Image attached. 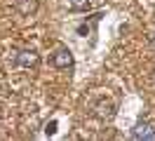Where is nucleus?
I'll use <instances>...</instances> for the list:
<instances>
[{
  "instance_id": "4",
  "label": "nucleus",
  "mask_w": 155,
  "mask_h": 141,
  "mask_svg": "<svg viewBox=\"0 0 155 141\" xmlns=\"http://www.w3.org/2000/svg\"><path fill=\"white\" fill-rule=\"evenodd\" d=\"M132 136L134 139H146V141H155V129L148 125V122H139L134 129H132Z\"/></svg>"
},
{
  "instance_id": "6",
  "label": "nucleus",
  "mask_w": 155,
  "mask_h": 141,
  "mask_svg": "<svg viewBox=\"0 0 155 141\" xmlns=\"http://www.w3.org/2000/svg\"><path fill=\"white\" fill-rule=\"evenodd\" d=\"M19 9H21V12H33V9H35V0H28V2H21V5H19Z\"/></svg>"
},
{
  "instance_id": "3",
  "label": "nucleus",
  "mask_w": 155,
  "mask_h": 141,
  "mask_svg": "<svg viewBox=\"0 0 155 141\" xmlns=\"http://www.w3.org/2000/svg\"><path fill=\"white\" fill-rule=\"evenodd\" d=\"M52 64L57 66V68H61V71H68V68L73 66V54H71L68 49H59L57 54L52 56Z\"/></svg>"
},
{
  "instance_id": "5",
  "label": "nucleus",
  "mask_w": 155,
  "mask_h": 141,
  "mask_svg": "<svg viewBox=\"0 0 155 141\" xmlns=\"http://www.w3.org/2000/svg\"><path fill=\"white\" fill-rule=\"evenodd\" d=\"M68 7L73 9V12H87L89 0H68Z\"/></svg>"
},
{
  "instance_id": "8",
  "label": "nucleus",
  "mask_w": 155,
  "mask_h": 141,
  "mask_svg": "<svg viewBox=\"0 0 155 141\" xmlns=\"http://www.w3.org/2000/svg\"><path fill=\"white\" fill-rule=\"evenodd\" d=\"M150 42H153V45H155V33H150Z\"/></svg>"
},
{
  "instance_id": "1",
  "label": "nucleus",
  "mask_w": 155,
  "mask_h": 141,
  "mask_svg": "<svg viewBox=\"0 0 155 141\" xmlns=\"http://www.w3.org/2000/svg\"><path fill=\"white\" fill-rule=\"evenodd\" d=\"M38 64H40V56L33 49H19L14 54V66L17 68H35Z\"/></svg>"
},
{
  "instance_id": "2",
  "label": "nucleus",
  "mask_w": 155,
  "mask_h": 141,
  "mask_svg": "<svg viewBox=\"0 0 155 141\" xmlns=\"http://www.w3.org/2000/svg\"><path fill=\"white\" fill-rule=\"evenodd\" d=\"M92 111L101 120H110L115 115V103L110 101V99H97V101L92 103Z\"/></svg>"
},
{
  "instance_id": "7",
  "label": "nucleus",
  "mask_w": 155,
  "mask_h": 141,
  "mask_svg": "<svg viewBox=\"0 0 155 141\" xmlns=\"http://www.w3.org/2000/svg\"><path fill=\"white\" fill-rule=\"evenodd\" d=\"M45 132H47V134H54V132H57V122H49Z\"/></svg>"
}]
</instances>
